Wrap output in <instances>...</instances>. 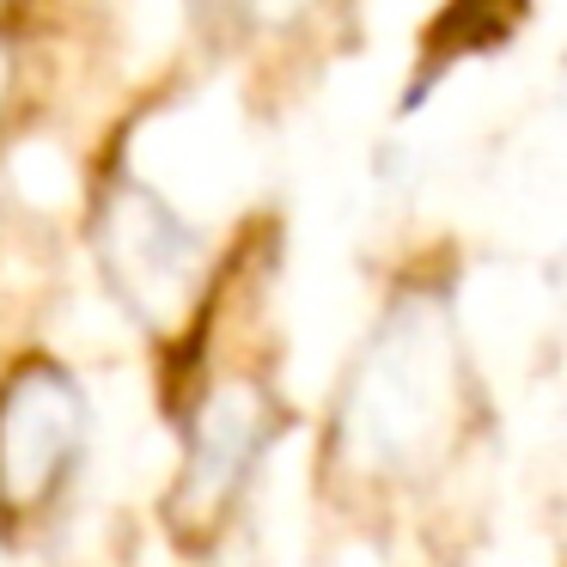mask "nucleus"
<instances>
[{"label":"nucleus","instance_id":"obj_1","mask_svg":"<svg viewBox=\"0 0 567 567\" xmlns=\"http://www.w3.org/2000/svg\"><path fill=\"white\" fill-rule=\"evenodd\" d=\"M80 452V391L50 367H25L0 396V494L38 506Z\"/></svg>","mask_w":567,"mask_h":567},{"label":"nucleus","instance_id":"obj_2","mask_svg":"<svg viewBox=\"0 0 567 567\" xmlns=\"http://www.w3.org/2000/svg\"><path fill=\"white\" fill-rule=\"evenodd\" d=\"M445 396H452V379H445L440 354L421 330L396 336L379 360L367 367L354 396V433L372 457L396 464V457H415L421 445L433 440L445 415Z\"/></svg>","mask_w":567,"mask_h":567},{"label":"nucleus","instance_id":"obj_3","mask_svg":"<svg viewBox=\"0 0 567 567\" xmlns=\"http://www.w3.org/2000/svg\"><path fill=\"white\" fill-rule=\"evenodd\" d=\"M269 440V415H262L257 391H220L196 421V452H189V482H184V506H220L238 488V476L250 470L257 445Z\"/></svg>","mask_w":567,"mask_h":567}]
</instances>
